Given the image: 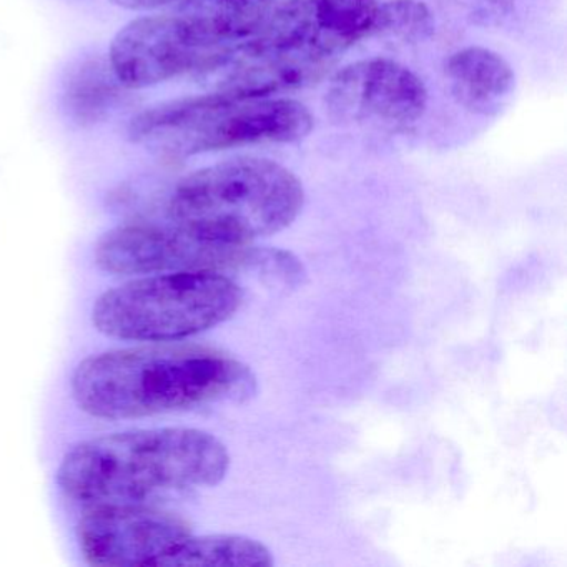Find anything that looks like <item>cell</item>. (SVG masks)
Returning <instances> with one entry per match:
<instances>
[{"mask_svg": "<svg viewBox=\"0 0 567 567\" xmlns=\"http://www.w3.org/2000/svg\"><path fill=\"white\" fill-rule=\"evenodd\" d=\"M75 403L91 416L128 420L187 410L257 390L234 358L184 347H145L87 358L72 374Z\"/></svg>", "mask_w": 567, "mask_h": 567, "instance_id": "6da1fadb", "label": "cell"}, {"mask_svg": "<svg viewBox=\"0 0 567 567\" xmlns=\"http://www.w3.org/2000/svg\"><path fill=\"white\" fill-rule=\"evenodd\" d=\"M230 467L227 446L194 427L125 431L72 447L58 483L87 504L142 503L155 494L210 487Z\"/></svg>", "mask_w": 567, "mask_h": 567, "instance_id": "7a4b0ae2", "label": "cell"}, {"mask_svg": "<svg viewBox=\"0 0 567 567\" xmlns=\"http://www.w3.org/2000/svg\"><path fill=\"white\" fill-rule=\"evenodd\" d=\"M305 204L293 172L265 158H235L200 168L182 178L167 212L212 240L247 247L290 227Z\"/></svg>", "mask_w": 567, "mask_h": 567, "instance_id": "3957f363", "label": "cell"}, {"mask_svg": "<svg viewBox=\"0 0 567 567\" xmlns=\"http://www.w3.org/2000/svg\"><path fill=\"white\" fill-rule=\"evenodd\" d=\"M313 117L291 99L237 101L214 92L152 105L128 124V141L164 157H190L261 144H293L308 137Z\"/></svg>", "mask_w": 567, "mask_h": 567, "instance_id": "277c9868", "label": "cell"}, {"mask_svg": "<svg viewBox=\"0 0 567 567\" xmlns=\"http://www.w3.org/2000/svg\"><path fill=\"white\" fill-rule=\"evenodd\" d=\"M241 301V288L220 271H172L105 291L92 321L118 340L174 341L224 323Z\"/></svg>", "mask_w": 567, "mask_h": 567, "instance_id": "5b68a950", "label": "cell"}, {"mask_svg": "<svg viewBox=\"0 0 567 567\" xmlns=\"http://www.w3.org/2000/svg\"><path fill=\"white\" fill-rule=\"evenodd\" d=\"M257 251L220 244L187 225L134 224L114 228L99 240L95 264L114 275L220 271L254 260Z\"/></svg>", "mask_w": 567, "mask_h": 567, "instance_id": "8992f818", "label": "cell"}, {"mask_svg": "<svg viewBox=\"0 0 567 567\" xmlns=\"http://www.w3.org/2000/svg\"><path fill=\"white\" fill-rule=\"evenodd\" d=\"M190 534L177 514L141 503L92 504L78 527L85 560L99 567L155 566Z\"/></svg>", "mask_w": 567, "mask_h": 567, "instance_id": "52a82bcc", "label": "cell"}, {"mask_svg": "<svg viewBox=\"0 0 567 567\" xmlns=\"http://www.w3.org/2000/svg\"><path fill=\"white\" fill-rule=\"evenodd\" d=\"M327 112L340 124L401 128L423 117L426 85L406 65L391 59H364L331 79Z\"/></svg>", "mask_w": 567, "mask_h": 567, "instance_id": "ba28073f", "label": "cell"}, {"mask_svg": "<svg viewBox=\"0 0 567 567\" xmlns=\"http://www.w3.org/2000/svg\"><path fill=\"white\" fill-rule=\"evenodd\" d=\"M225 52L198 45L178 16H144L115 34L107 58L127 91H142L204 72Z\"/></svg>", "mask_w": 567, "mask_h": 567, "instance_id": "9c48e42d", "label": "cell"}, {"mask_svg": "<svg viewBox=\"0 0 567 567\" xmlns=\"http://www.w3.org/2000/svg\"><path fill=\"white\" fill-rule=\"evenodd\" d=\"M374 0H291L271 14L264 38L331 61L373 35Z\"/></svg>", "mask_w": 567, "mask_h": 567, "instance_id": "30bf717a", "label": "cell"}, {"mask_svg": "<svg viewBox=\"0 0 567 567\" xmlns=\"http://www.w3.org/2000/svg\"><path fill=\"white\" fill-rule=\"evenodd\" d=\"M330 61L270 39L250 41L221 55L205 74L224 72L217 91L237 101L270 99L320 81Z\"/></svg>", "mask_w": 567, "mask_h": 567, "instance_id": "8fae6325", "label": "cell"}, {"mask_svg": "<svg viewBox=\"0 0 567 567\" xmlns=\"http://www.w3.org/2000/svg\"><path fill=\"white\" fill-rule=\"evenodd\" d=\"M178 18L198 45L228 51L267 29L271 0H181Z\"/></svg>", "mask_w": 567, "mask_h": 567, "instance_id": "7c38bea8", "label": "cell"}, {"mask_svg": "<svg viewBox=\"0 0 567 567\" xmlns=\"http://www.w3.org/2000/svg\"><path fill=\"white\" fill-rule=\"evenodd\" d=\"M454 99L467 111L494 115L509 101L516 84L513 68L497 52L466 48L454 52L446 64Z\"/></svg>", "mask_w": 567, "mask_h": 567, "instance_id": "4fadbf2b", "label": "cell"}, {"mask_svg": "<svg viewBox=\"0 0 567 567\" xmlns=\"http://www.w3.org/2000/svg\"><path fill=\"white\" fill-rule=\"evenodd\" d=\"M124 91L107 55L89 54L65 71L61 101L65 117L79 128L97 127L121 105Z\"/></svg>", "mask_w": 567, "mask_h": 567, "instance_id": "5bb4252c", "label": "cell"}, {"mask_svg": "<svg viewBox=\"0 0 567 567\" xmlns=\"http://www.w3.org/2000/svg\"><path fill=\"white\" fill-rule=\"evenodd\" d=\"M271 564L270 550L251 537L235 534L194 537L190 534L155 566L265 567Z\"/></svg>", "mask_w": 567, "mask_h": 567, "instance_id": "9a60e30c", "label": "cell"}, {"mask_svg": "<svg viewBox=\"0 0 567 567\" xmlns=\"http://www.w3.org/2000/svg\"><path fill=\"white\" fill-rule=\"evenodd\" d=\"M433 32V14L420 0H391L378 6L373 34L413 44L426 41Z\"/></svg>", "mask_w": 567, "mask_h": 567, "instance_id": "2e32d148", "label": "cell"}, {"mask_svg": "<svg viewBox=\"0 0 567 567\" xmlns=\"http://www.w3.org/2000/svg\"><path fill=\"white\" fill-rule=\"evenodd\" d=\"M461 8L466 9L470 18L477 24H499L511 14L514 0H456Z\"/></svg>", "mask_w": 567, "mask_h": 567, "instance_id": "e0dca14e", "label": "cell"}, {"mask_svg": "<svg viewBox=\"0 0 567 567\" xmlns=\"http://www.w3.org/2000/svg\"><path fill=\"white\" fill-rule=\"evenodd\" d=\"M177 0H112V4L132 12L155 11V9L165 8Z\"/></svg>", "mask_w": 567, "mask_h": 567, "instance_id": "ac0fdd59", "label": "cell"}]
</instances>
